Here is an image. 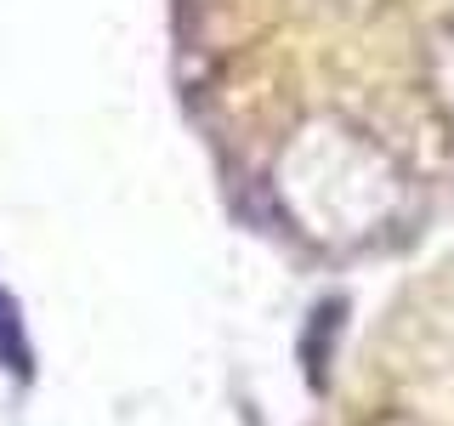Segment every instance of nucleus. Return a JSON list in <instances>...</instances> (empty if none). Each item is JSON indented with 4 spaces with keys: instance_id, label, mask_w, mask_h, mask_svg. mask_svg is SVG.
Listing matches in <instances>:
<instances>
[{
    "instance_id": "1",
    "label": "nucleus",
    "mask_w": 454,
    "mask_h": 426,
    "mask_svg": "<svg viewBox=\"0 0 454 426\" xmlns=\"http://www.w3.org/2000/svg\"><path fill=\"white\" fill-rule=\"evenodd\" d=\"M0 364L6 369H28V347H23V330H18V307H12V296L0 290Z\"/></svg>"
}]
</instances>
